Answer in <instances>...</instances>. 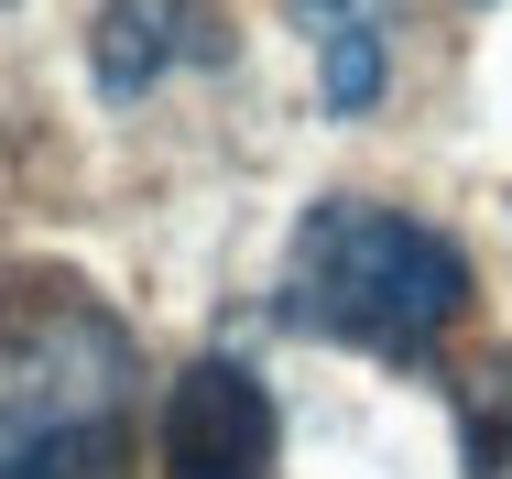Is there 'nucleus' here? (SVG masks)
<instances>
[{
  "label": "nucleus",
  "instance_id": "obj_6",
  "mask_svg": "<svg viewBox=\"0 0 512 479\" xmlns=\"http://www.w3.org/2000/svg\"><path fill=\"white\" fill-rule=\"evenodd\" d=\"M316 44H327V109H338V120H360V109L382 98V33H371V11L327 22Z\"/></svg>",
  "mask_w": 512,
  "mask_h": 479
},
{
  "label": "nucleus",
  "instance_id": "obj_4",
  "mask_svg": "<svg viewBox=\"0 0 512 479\" xmlns=\"http://www.w3.org/2000/svg\"><path fill=\"white\" fill-rule=\"evenodd\" d=\"M175 66H229V11L218 0H99L88 22V77L99 98H153Z\"/></svg>",
  "mask_w": 512,
  "mask_h": 479
},
{
  "label": "nucleus",
  "instance_id": "obj_3",
  "mask_svg": "<svg viewBox=\"0 0 512 479\" xmlns=\"http://www.w3.org/2000/svg\"><path fill=\"white\" fill-rule=\"evenodd\" d=\"M164 479H284V414L251 360H197L164 392Z\"/></svg>",
  "mask_w": 512,
  "mask_h": 479
},
{
  "label": "nucleus",
  "instance_id": "obj_2",
  "mask_svg": "<svg viewBox=\"0 0 512 479\" xmlns=\"http://www.w3.org/2000/svg\"><path fill=\"white\" fill-rule=\"evenodd\" d=\"M273 316L327 338V349L425 371L447 349V327L469 316V251L404 207H382V196H316L295 251H284Z\"/></svg>",
  "mask_w": 512,
  "mask_h": 479
},
{
  "label": "nucleus",
  "instance_id": "obj_5",
  "mask_svg": "<svg viewBox=\"0 0 512 479\" xmlns=\"http://www.w3.org/2000/svg\"><path fill=\"white\" fill-rule=\"evenodd\" d=\"M458 458L480 479H512V349H491L458 382Z\"/></svg>",
  "mask_w": 512,
  "mask_h": 479
},
{
  "label": "nucleus",
  "instance_id": "obj_1",
  "mask_svg": "<svg viewBox=\"0 0 512 479\" xmlns=\"http://www.w3.org/2000/svg\"><path fill=\"white\" fill-rule=\"evenodd\" d=\"M142 349L77 273H0V479H131Z\"/></svg>",
  "mask_w": 512,
  "mask_h": 479
},
{
  "label": "nucleus",
  "instance_id": "obj_7",
  "mask_svg": "<svg viewBox=\"0 0 512 479\" xmlns=\"http://www.w3.org/2000/svg\"><path fill=\"white\" fill-rule=\"evenodd\" d=\"M295 11H306L316 33H327V22H349V11H360V0H295Z\"/></svg>",
  "mask_w": 512,
  "mask_h": 479
}]
</instances>
